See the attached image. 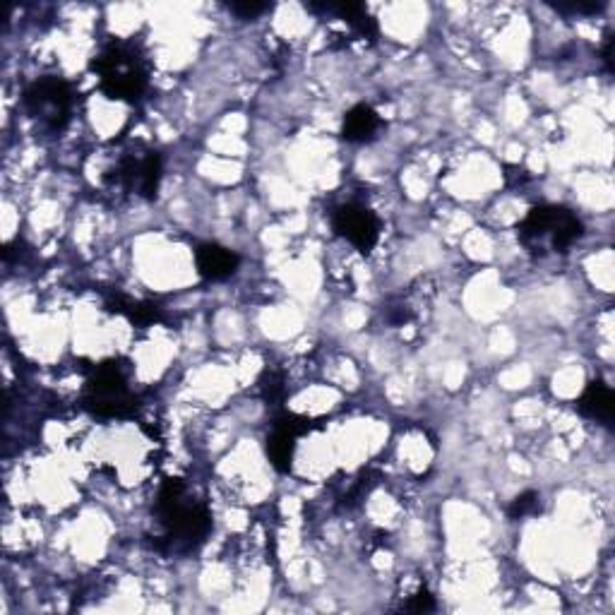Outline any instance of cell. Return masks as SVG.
Returning <instances> with one entry per match:
<instances>
[{
	"label": "cell",
	"instance_id": "obj_1",
	"mask_svg": "<svg viewBox=\"0 0 615 615\" xmlns=\"http://www.w3.org/2000/svg\"><path fill=\"white\" fill-rule=\"evenodd\" d=\"M159 524L164 527V539L171 551L188 553L205 541L212 529V515L202 500L190 498L181 479H166L157 493Z\"/></svg>",
	"mask_w": 615,
	"mask_h": 615
},
{
	"label": "cell",
	"instance_id": "obj_2",
	"mask_svg": "<svg viewBox=\"0 0 615 615\" xmlns=\"http://www.w3.org/2000/svg\"><path fill=\"white\" fill-rule=\"evenodd\" d=\"M99 89L113 101H140L149 87V65L145 53L133 41H111L92 61Z\"/></svg>",
	"mask_w": 615,
	"mask_h": 615
},
{
	"label": "cell",
	"instance_id": "obj_3",
	"mask_svg": "<svg viewBox=\"0 0 615 615\" xmlns=\"http://www.w3.org/2000/svg\"><path fill=\"white\" fill-rule=\"evenodd\" d=\"M82 406L97 419H130L137 411L135 394L128 390V375L116 361H106L87 380Z\"/></svg>",
	"mask_w": 615,
	"mask_h": 615
},
{
	"label": "cell",
	"instance_id": "obj_4",
	"mask_svg": "<svg viewBox=\"0 0 615 615\" xmlns=\"http://www.w3.org/2000/svg\"><path fill=\"white\" fill-rule=\"evenodd\" d=\"M75 106V92L68 80L44 75L25 89V109L32 121L49 135H61L70 125Z\"/></svg>",
	"mask_w": 615,
	"mask_h": 615
},
{
	"label": "cell",
	"instance_id": "obj_5",
	"mask_svg": "<svg viewBox=\"0 0 615 615\" xmlns=\"http://www.w3.org/2000/svg\"><path fill=\"white\" fill-rule=\"evenodd\" d=\"M161 169H164V166H161L159 152H152V149H147V152L142 154L128 152L118 159L116 169L109 171L113 176L106 178H109V181L113 178V181L128 190V193H137L140 197H145V200H154L159 193Z\"/></svg>",
	"mask_w": 615,
	"mask_h": 615
},
{
	"label": "cell",
	"instance_id": "obj_6",
	"mask_svg": "<svg viewBox=\"0 0 615 615\" xmlns=\"http://www.w3.org/2000/svg\"><path fill=\"white\" fill-rule=\"evenodd\" d=\"M332 229L337 236L346 238L358 253L368 255L380 238V219L368 207L349 202L332 212Z\"/></svg>",
	"mask_w": 615,
	"mask_h": 615
},
{
	"label": "cell",
	"instance_id": "obj_7",
	"mask_svg": "<svg viewBox=\"0 0 615 615\" xmlns=\"http://www.w3.org/2000/svg\"><path fill=\"white\" fill-rule=\"evenodd\" d=\"M565 212H567L565 207H555V205L531 207L527 217L522 219V224L517 226L519 241L529 248L539 246L543 241L551 243L555 229H558L560 219L565 217Z\"/></svg>",
	"mask_w": 615,
	"mask_h": 615
},
{
	"label": "cell",
	"instance_id": "obj_8",
	"mask_svg": "<svg viewBox=\"0 0 615 615\" xmlns=\"http://www.w3.org/2000/svg\"><path fill=\"white\" fill-rule=\"evenodd\" d=\"M241 265V258L234 250L219 246V243H202L195 250V267L200 277L210 279V282H224V279L234 277Z\"/></svg>",
	"mask_w": 615,
	"mask_h": 615
},
{
	"label": "cell",
	"instance_id": "obj_9",
	"mask_svg": "<svg viewBox=\"0 0 615 615\" xmlns=\"http://www.w3.org/2000/svg\"><path fill=\"white\" fill-rule=\"evenodd\" d=\"M577 409L582 411V416H587L591 421H599L603 426H613V416H615L613 390L601 380L589 382L587 390H584L582 397H579Z\"/></svg>",
	"mask_w": 615,
	"mask_h": 615
},
{
	"label": "cell",
	"instance_id": "obj_10",
	"mask_svg": "<svg viewBox=\"0 0 615 615\" xmlns=\"http://www.w3.org/2000/svg\"><path fill=\"white\" fill-rule=\"evenodd\" d=\"M380 116L375 113L373 106L358 104L354 109L346 111L344 123H342V135L349 142H368L373 140L375 133L380 130Z\"/></svg>",
	"mask_w": 615,
	"mask_h": 615
},
{
	"label": "cell",
	"instance_id": "obj_11",
	"mask_svg": "<svg viewBox=\"0 0 615 615\" xmlns=\"http://www.w3.org/2000/svg\"><path fill=\"white\" fill-rule=\"evenodd\" d=\"M298 435L286 431L282 426H274V433L267 438V457H270L272 467L282 474H289L294 467V452H296Z\"/></svg>",
	"mask_w": 615,
	"mask_h": 615
},
{
	"label": "cell",
	"instance_id": "obj_12",
	"mask_svg": "<svg viewBox=\"0 0 615 615\" xmlns=\"http://www.w3.org/2000/svg\"><path fill=\"white\" fill-rule=\"evenodd\" d=\"M106 310H109V313L125 315L135 327H147L159 320V308L154 306V303L130 301V298H125L121 294H116V298H109V301H106Z\"/></svg>",
	"mask_w": 615,
	"mask_h": 615
},
{
	"label": "cell",
	"instance_id": "obj_13",
	"mask_svg": "<svg viewBox=\"0 0 615 615\" xmlns=\"http://www.w3.org/2000/svg\"><path fill=\"white\" fill-rule=\"evenodd\" d=\"M539 500H541L539 493H534V491H527V493L517 495V498L512 500V505H510V510H507V515H510L512 519H524V517H529V515H536V512H539V507H541Z\"/></svg>",
	"mask_w": 615,
	"mask_h": 615
},
{
	"label": "cell",
	"instance_id": "obj_14",
	"mask_svg": "<svg viewBox=\"0 0 615 615\" xmlns=\"http://www.w3.org/2000/svg\"><path fill=\"white\" fill-rule=\"evenodd\" d=\"M229 10L236 17H241V20H255V17H260L262 13H267V10H272L270 3H253V0H243V3H231Z\"/></svg>",
	"mask_w": 615,
	"mask_h": 615
},
{
	"label": "cell",
	"instance_id": "obj_15",
	"mask_svg": "<svg viewBox=\"0 0 615 615\" xmlns=\"http://www.w3.org/2000/svg\"><path fill=\"white\" fill-rule=\"evenodd\" d=\"M406 611L411 613H433L435 611V599L428 589H419L406 603Z\"/></svg>",
	"mask_w": 615,
	"mask_h": 615
},
{
	"label": "cell",
	"instance_id": "obj_16",
	"mask_svg": "<svg viewBox=\"0 0 615 615\" xmlns=\"http://www.w3.org/2000/svg\"><path fill=\"white\" fill-rule=\"evenodd\" d=\"M601 8H603V3H591V5H584V3L555 5V10H560V13H577V15H594V13H599Z\"/></svg>",
	"mask_w": 615,
	"mask_h": 615
},
{
	"label": "cell",
	"instance_id": "obj_17",
	"mask_svg": "<svg viewBox=\"0 0 615 615\" xmlns=\"http://www.w3.org/2000/svg\"><path fill=\"white\" fill-rule=\"evenodd\" d=\"M613 39L608 37L606 39V46H603V61H606V68H608V73H613Z\"/></svg>",
	"mask_w": 615,
	"mask_h": 615
}]
</instances>
